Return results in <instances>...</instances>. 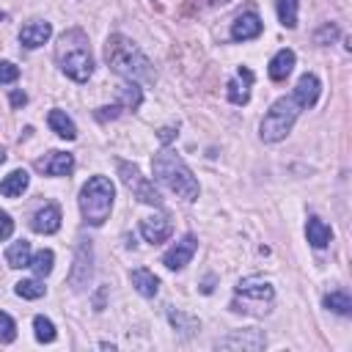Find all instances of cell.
<instances>
[{
  "label": "cell",
  "mask_w": 352,
  "mask_h": 352,
  "mask_svg": "<svg viewBox=\"0 0 352 352\" xmlns=\"http://www.w3.org/2000/svg\"><path fill=\"white\" fill-rule=\"evenodd\" d=\"M292 96H294V102H297L300 107H314L316 99H319V80H316V74H302V77L297 80Z\"/></svg>",
  "instance_id": "cell-17"
},
{
  "label": "cell",
  "mask_w": 352,
  "mask_h": 352,
  "mask_svg": "<svg viewBox=\"0 0 352 352\" xmlns=\"http://www.w3.org/2000/svg\"><path fill=\"white\" fill-rule=\"evenodd\" d=\"M6 261H8V267H14V270L30 267V242H25V239L14 242V245L6 250Z\"/></svg>",
  "instance_id": "cell-24"
},
{
  "label": "cell",
  "mask_w": 352,
  "mask_h": 352,
  "mask_svg": "<svg viewBox=\"0 0 352 352\" xmlns=\"http://www.w3.org/2000/svg\"><path fill=\"white\" fill-rule=\"evenodd\" d=\"M264 344H267V338L258 330H236V333H231V336L217 341L220 349H250V352L264 349Z\"/></svg>",
  "instance_id": "cell-9"
},
{
  "label": "cell",
  "mask_w": 352,
  "mask_h": 352,
  "mask_svg": "<svg viewBox=\"0 0 352 352\" xmlns=\"http://www.w3.org/2000/svg\"><path fill=\"white\" fill-rule=\"evenodd\" d=\"M132 286L143 294V297H154L157 292H160V278L154 275V272H148L146 267H138V270H132Z\"/></svg>",
  "instance_id": "cell-19"
},
{
  "label": "cell",
  "mask_w": 352,
  "mask_h": 352,
  "mask_svg": "<svg viewBox=\"0 0 352 352\" xmlns=\"http://www.w3.org/2000/svg\"><path fill=\"white\" fill-rule=\"evenodd\" d=\"M324 305H327L330 311L341 314V316H349V314H352V300H349L346 292H330V294L324 297Z\"/></svg>",
  "instance_id": "cell-26"
},
{
  "label": "cell",
  "mask_w": 352,
  "mask_h": 352,
  "mask_svg": "<svg viewBox=\"0 0 352 352\" xmlns=\"http://www.w3.org/2000/svg\"><path fill=\"white\" fill-rule=\"evenodd\" d=\"M305 236H308V242H311L314 248H324V245L330 242L333 231H330V226H327V223H322L319 217H308V226H305Z\"/></svg>",
  "instance_id": "cell-22"
},
{
  "label": "cell",
  "mask_w": 352,
  "mask_h": 352,
  "mask_svg": "<svg viewBox=\"0 0 352 352\" xmlns=\"http://www.w3.org/2000/svg\"><path fill=\"white\" fill-rule=\"evenodd\" d=\"M292 69H294V52H292V50H280V52H275V58L270 60V77H272L275 82L286 80V77L292 74Z\"/></svg>",
  "instance_id": "cell-20"
},
{
  "label": "cell",
  "mask_w": 352,
  "mask_h": 352,
  "mask_svg": "<svg viewBox=\"0 0 352 352\" xmlns=\"http://www.w3.org/2000/svg\"><path fill=\"white\" fill-rule=\"evenodd\" d=\"M55 58H58L60 72L66 77H72L74 82H85L94 74V55L88 47V36L80 28L60 33V38L55 44Z\"/></svg>",
  "instance_id": "cell-2"
},
{
  "label": "cell",
  "mask_w": 352,
  "mask_h": 352,
  "mask_svg": "<svg viewBox=\"0 0 352 352\" xmlns=\"http://www.w3.org/2000/svg\"><path fill=\"white\" fill-rule=\"evenodd\" d=\"M250 85H253V72L248 69V66H239L236 69V74L228 80V99L234 102V104H248V99H250Z\"/></svg>",
  "instance_id": "cell-11"
},
{
  "label": "cell",
  "mask_w": 352,
  "mask_h": 352,
  "mask_svg": "<svg viewBox=\"0 0 352 352\" xmlns=\"http://www.w3.org/2000/svg\"><path fill=\"white\" fill-rule=\"evenodd\" d=\"M195 248H198V239L192 236V234H184L165 256H162V264L168 267V270H182V267H187L190 264V258H192V253H195Z\"/></svg>",
  "instance_id": "cell-8"
},
{
  "label": "cell",
  "mask_w": 352,
  "mask_h": 352,
  "mask_svg": "<svg viewBox=\"0 0 352 352\" xmlns=\"http://www.w3.org/2000/svg\"><path fill=\"white\" fill-rule=\"evenodd\" d=\"M3 160H6V151H3V148H0V162H3Z\"/></svg>",
  "instance_id": "cell-38"
},
{
  "label": "cell",
  "mask_w": 352,
  "mask_h": 352,
  "mask_svg": "<svg viewBox=\"0 0 352 352\" xmlns=\"http://www.w3.org/2000/svg\"><path fill=\"white\" fill-rule=\"evenodd\" d=\"M28 182H30L28 170L16 168V170H11V173L0 182V195H6V198H16V195H22V192L28 190Z\"/></svg>",
  "instance_id": "cell-18"
},
{
  "label": "cell",
  "mask_w": 352,
  "mask_h": 352,
  "mask_svg": "<svg viewBox=\"0 0 352 352\" xmlns=\"http://www.w3.org/2000/svg\"><path fill=\"white\" fill-rule=\"evenodd\" d=\"M258 33H261V19H258L256 11H248V14L236 16L234 25H231V38H234V41H250V38H256Z\"/></svg>",
  "instance_id": "cell-15"
},
{
  "label": "cell",
  "mask_w": 352,
  "mask_h": 352,
  "mask_svg": "<svg viewBox=\"0 0 352 352\" xmlns=\"http://www.w3.org/2000/svg\"><path fill=\"white\" fill-rule=\"evenodd\" d=\"M11 234H14V220H11V214H8V212H3V209H0V242H3V239H8Z\"/></svg>",
  "instance_id": "cell-34"
},
{
  "label": "cell",
  "mask_w": 352,
  "mask_h": 352,
  "mask_svg": "<svg viewBox=\"0 0 352 352\" xmlns=\"http://www.w3.org/2000/svg\"><path fill=\"white\" fill-rule=\"evenodd\" d=\"M116 187L107 176H91L80 190V212L88 226H102L110 217Z\"/></svg>",
  "instance_id": "cell-4"
},
{
  "label": "cell",
  "mask_w": 352,
  "mask_h": 352,
  "mask_svg": "<svg viewBox=\"0 0 352 352\" xmlns=\"http://www.w3.org/2000/svg\"><path fill=\"white\" fill-rule=\"evenodd\" d=\"M33 330H36V338H38L41 344L55 341V324H52L47 316H36V319H33Z\"/></svg>",
  "instance_id": "cell-29"
},
{
  "label": "cell",
  "mask_w": 352,
  "mask_h": 352,
  "mask_svg": "<svg viewBox=\"0 0 352 352\" xmlns=\"http://www.w3.org/2000/svg\"><path fill=\"white\" fill-rule=\"evenodd\" d=\"M170 220L165 217V214H151V217H143L140 220V234H143V239L146 242H151V245H160V242H165L168 236H170Z\"/></svg>",
  "instance_id": "cell-13"
},
{
  "label": "cell",
  "mask_w": 352,
  "mask_h": 352,
  "mask_svg": "<svg viewBox=\"0 0 352 352\" xmlns=\"http://www.w3.org/2000/svg\"><path fill=\"white\" fill-rule=\"evenodd\" d=\"M217 3H228V0H217Z\"/></svg>",
  "instance_id": "cell-39"
},
{
  "label": "cell",
  "mask_w": 352,
  "mask_h": 352,
  "mask_svg": "<svg viewBox=\"0 0 352 352\" xmlns=\"http://www.w3.org/2000/svg\"><path fill=\"white\" fill-rule=\"evenodd\" d=\"M140 102H143V91H140V85L138 82H126V85H121L118 88V107H126V110H138L140 107Z\"/></svg>",
  "instance_id": "cell-23"
},
{
  "label": "cell",
  "mask_w": 352,
  "mask_h": 352,
  "mask_svg": "<svg viewBox=\"0 0 352 352\" xmlns=\"http://www.w3.org/2000/svg\"><path fill=\"white\" fill-rule=\"evenodd\" d=\"M44 292H47V286L38 278H28V280L16 283V294L25 300H38V297H44Z\"/></svg>",
  "instance_id": "cell-27"
},
{
  "label": "cell",
  "mask_w": 352,
  "mask_h": 352,
  "mask_svg": "<svg viewBox=\"0 0 352 352\" xmlns=\"http://www.w3.org/2000/svg\"><path fill=\"white\" fill-rule=\"evenodd\" d=\"M30 226H33L36 234H55V231L60 228V209H58L55 204H44V206L33 214Z\"/></svg>",
  "instance_id": "cell-16"
},
{
  "label": "cell",
  "mask_w": 352,
  "mask_h": 352,
  "mask_svg": "<svg viewBox=\"0 0 352 352\" xmlns=\"http://www.w3.org/2000/svg\"><path fill=\"white\" fill-rule=\"evenodd\" d=\"M104 60H107V66L116 72V74H121V77H126V80H132V82H146V85H151L154 82V69H151V60L138 50V44H132L126 36H121V33H113L110 38H107V44H104Z\"/></svg>",
  "instance_id": "cell-1"
},
{
  "label": "cell",
  "mask_w": 352,
  "mask_h": 352,
  "mask_svg": "<svg viewBox=\"0 0 352 352\" xmlns=\"http://www.w3.org/2000/svg\"><path fill=\"white\" fill-rule=\"evenodd\" d=\"M16 338V324H14V319L6 314V311H0V341L3 344H11Z\"/></svg>",
  "instance_id": "cell-30"
},
{
  "label": "cell",
  "mask_w": 352,
  "mask_h": 352,
  "mask_svg": "<svg viewBox=\"0 0 352 352\" xmlns=\"http://www.w3.org/2000/svg\"><path fill=\"white\" fill-rule=\"evenodd\" d=\"M118 176H121V182L135 192V198H138L140 204H151V206H160V204H162V198H160L157 187H154V184H151V182L138 170V165L118 160Z\"/></svg>",
  "instance_id": "cell-7"
},
{
  "label": "cell",
  "mask_w": 352,
  "mask_h": 352,
  "mask_svg": "<svg viewBox=\"0 0 352 352\" xmlns=\"http://www.w3.org/2000/svg\"><path fill=\"white\" fill-rule=\"evenodd\" d=\"M47 121H50V129H52L58 138H66V140H74V138H77V126H74V121H72L63 110H50Z\"/></svg>",
  "instance_id": "cell-21"
},
{
  "label": "cell",
  "mask_w": 352,
  "mask_h": 352,
  "mask_svg": "<svg viewBox=\"0 0 352 352\" xmlns=\"http://www.w3.org/2000/svg\"><path fill=\"white\" fill-rule=\"evenodd\" d=\"M336 36H338V28L327 22V25H324V28H322V30H319V33H316L314 38H316V44H330V41H333Z\"/></svg>",
  "instance_id": "cell-33"
},
{
  "label": "cell",
  "mask_w": 352,
  "mask_h": 352,
  "mask_svg": "<svg viewBox=\"0 0 352 352\" xmlns=\"http://www.w3.org/2000/svg\"><path fill=\"white\" fill-rule=\"evenodd\" d=\"M297 113H300V104L294 102V96H280L278 102H272V107L267 110V116L261 121V140H267V143L283 140L292 132Z\"/></svg>",
  "instance_id": "cell-6"
},
{
  "label": "cell",
  "mask_w": 352,
  "mask_h": 352,
  "mask_svg": "<svg viewBox=\"0 0 352 352\" xmlns=\"http://www.w3.org/2000/svg\"><path fill=\"white\" fill-rule=\"evenodd\" d=\"M170 322H173L176 327H182L184 333L198 330V322H195V319H187V316H184V314H179V311H170Z\"/></svg>",
  "instance_id": "cell-31"
},
{
  "label": "cell",
  "mask_w": 352,
  "mask_h": 352,
  "mask_svg": "<svg viewBox=\"0 0 352 352\" xmlns=\"http://www.w3.org/2000/svg\"><path fill=\"white\" fill-rule=\"evenodd\" d=\"M118 110H121L118 104H110V107H99V113H96V116H99V118H116V116H118Z\"/></svg>",
  "instance_id": "cell-35"
},
{
  "label": "cell",
  "mask_w": 352,
  "mask_h": 352,
  "mask_svg": "<svg viewBox=\"0 0 352 352\" xmlns=\"http://www.w3.org/2000/svg\"><path fill=\"white\" fill-rule=\"evenodd\" d=\"M52 264H55V253L47 250V248H41L36 256H30V270H33L38 278L50 275V272H52Z\"/></svg>",
  "instance_id": "cell-25"
},
{
  "label": "cell",
  "mask_w": 352,
  "mask_h": 352,
  "mask_svg": "<svg viewBox=\"0 0 352 352\" xmlns=\"http://www.w3.org/2000/svg\"><path fill=\"white\" fill-rule=\"evenodd\" d=\"M19 77V69L11 60H0V82H14Z\"/></svg>",
  "instance_id": "cell-32"
},
{
  "label": "cell",
  "mask_w": 352,
  "mask_h": 352,
  "mask_svg": "<svg viewBox=\"0 0 352 352\" xmlns=\"http://www.w3.org/2000/svg\"><path fill=\"white\" fill-rule=\"evenodd\" d=\"M91 242H80L77 248V256H74V267H72V275H69V283L72 289H85L88 278H91Z\"/></svg>",
  "instance_id": "cell-10"
},
{
  "label": "cell",
  "mask_w": 352,
  "mask_h": 352,
  "mask_svg": "<svg viewBox=\"0 0 352 352\" xmlns=\"http://www.w3.org/2000/svg\"><path fill=\"white\" fill-rule=\"evenodd\" d=\"M151 168H154V179L160 184H165L170 192H176L179 198H184V201H195L198 198V182H195L192 170L170 148L157 151L154 160H151Z\"/></svg>",
  "instance_id": "cell-3"
},
{
  "label": "cell",
  "mask_w": 352,
  "mask_h": 352,
  "mask_svg": "<svg viewBox=\"0 0 352 352\" xmlns=\"http://www.w3.org/2000/svg\"><path fill=\"white\" fill-rule=\"evenodd\" d=\"M36 168L47 176H69L74 170V157L66 151H50L44 160L36 162Z\"/></svg>",
  "instance_id": "cell-12"
},
{
  "label": "cell",
  "mask_w": 352,
  "mask_h": 352,
  "mask_svg": "<svg viewBox=\"0 0 352 352\" xmlns=\"http://www.w3.org/2000/svg\"><path fill=\"white\" fill-rule=\"evenodd\" d=\"M278 19L283 28H297V0H278Z\"/></svg>",
  "instance_id": "cell-28"
},
{
  "label": "cell",
  "mask_w": 352,
  "mask_h": 352,
  "mask_svg": "<svg viewBox=\"0 0 352 352\" xmlns=\"http://www.w3.org/2000/svg\"><path fill=\"white\" fill-rule=\"evenodd\" d=\"M170 138H173V129H170V126H165V129H160V140H162V143H168Z\"/></svg>",
  "instance_id": "cell-37"
},
{
  "label": "cell",
  "mask_w": 352,
  "mask_h": 352,
  "mask_svg": "<svg viewBox=\"0 0 352 352\" xmlns=\"http://www.w3.org/2000/svg\"><path fill=\"white\" fill-rule=\"evenodd\" d=\"M50 36H52V25L44 22V19H33V22H28V25L19 30V41H22V47H28V50L41 47Z\"/></svg>",
  "instance_id": "cell-14"
},
{
  "label": "cell",
  "mask_w": 352,
  "mask_h": 352,
  "mask_svg": "<svg viewBox=\"0 0 352 352\" xmlns=\"http://www.w3.org/2000/svg\"><path fill=\"white\" fill-rule=\"evenodd\" d=\"M272 300H275V289L264 278H245L234 289L231 311L250 314V316H264V314H270Z\"/></svg>",
  "instance_id": "cell-5"
},
{
  "label": "cell",
  "mask_w": 352,
  "mask_h": 352,
  "mask_svg": "<svg viewBox=\"0 0 352 352\" xmlns=\"http://www.w3.org/2000/svg\"><path fill=\"white\" fill-rule=\"evenodd\" d=\"M25 102H28V96H25V91H14V94H11V104H14V107H22Z\"/></svg>",
  "instance_id": "cell-36"
}]
</instances>
